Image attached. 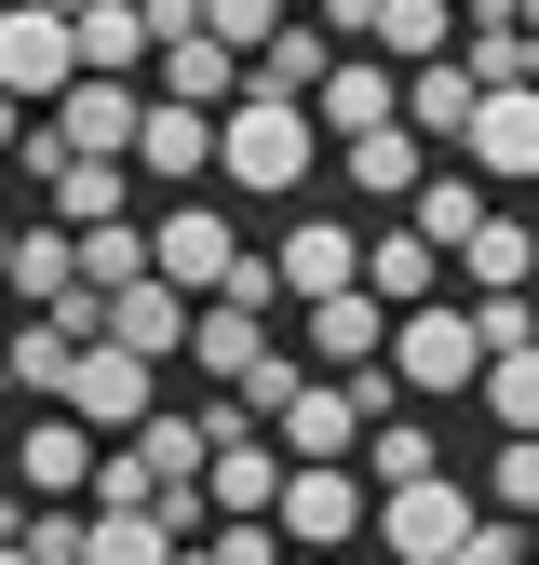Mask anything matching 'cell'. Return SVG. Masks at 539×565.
Segmentation results:
<instances>
[{
	"instance_id": "cell-1",
	"label": "cell",
	"mask_w": 539,
	"mask_h": 565,
	"mask_svg": "<svg viewBox=\"0 0 539 565\" xmlns=\"http://www.w3.org/2000/svg\"><path fill=\"white\" fill-rule=\"evenodd\" d=\"M310 162H324V121L297 108V95H230L216 108V189H256V202H284V189H310Z\"/></svg>"
},
{
	"instance_id": "cell-2",
	"label": "cell",
	"mask_w": 539,
	"mask_h": 565,
	"mask_svg": "<svg viewBox=\"0 0 539 565\" xmlns=\"http://www.w3.org/2000/svg\"><path fill=\"white\" fill-rule=\"evenodd\" d=\"M472 377H486V337H472L458 297L391 310V391H404V404H472Z\"/></svg>"
},
{
	"instance_id": "cell-3",
	"label": "cell",
	"mask_w": 539,
	"mask_h": 565,
	"mask_svg": "<svg viewBox=\"0 0 539 565\" xmlns=\"http://www.w3.org/2000/svg\"><path fill=\"white\" fill-rule=\"evenodd\" d=\"M270 525H284V552H351L378 525V484L351 458H284V499H270Z\"/></svg>"
},
{
	"instance_id": "cell-4",
	"label": "cell",
	"mask_w": 539,
	"mask_h": 565,
	"mask_svg": "<svg viewBox=\"0 0 539 565\" xmlns=\"http://www.w3.org/2000/svg\"><path fill=\"white\" fill-rule=\"evenodd\" d=\"M67 417H82V431L95 445H121V431H149V417H162V364H135V350H82V364H67V391H54Z\"/></svg>"
},
{
	"instance_id": "cell-5",
	"label": "cell",
	"mask_w": 539,
	"mask_h": 565,
	"mask_svg": "<svg viewBox=\"0 0 539 565\" xmlns=\"http://www.w3.org/2000/svg\"><path fill=\"white\" fill-rule=\"evenodd\" d=\"M472 525H486V499H472L458 471H432V484H391V499H378V552H391V565H445Z\"/></svg>"
},
{
	"instance_id": "cell-6",
	"label": "cell",
	"mask_w": 539,
	"mask_h": 565,
	"mask_svg": "<svg viewBox=\"0 0 539 565\" xmlns=\"http://www.w3.org/2000/svg\"><path fill=\"white\" fill-rule=\"evenodd\" d=\"M67 82H82V41H67V14H41V0H0V95H14V108H54Z\"/></svg>"
},
{
	"instance_id": "cell-7",
	"label": "cell",
	"mask_w": 539,
	"mask_h": 565,
	"mask_svg": "<svg viewBox=\"0 0 539 565\" xmlns=\"http://www.w3.org/2000/svg\"><path fill=\"white\" fill-rule=\"evenodd\" d=\"M149 269L176 282V297H230V269H243V230L216 216V202H176V216H149Z\"/></svg>"
},
{
	"instance_id": "cell-8",
	"label": "cell",
	"mask_w": 539,
	"mask_h": 565,
	"mask_svg": "<svg viewBox=\"0 0 539 565\" xmlns=\"http://www.w3.org/2000/svg\"><path fill=\"white\" fill-rule=\"evenodd\" d=\"M351 282H364V230H337V216H297L284 243H270V297H351Z\"/></svg>"
},
{
	"instance_id": "cell-9",
	"label": "cell",
	"mask_w": 539,
	"mask_h": 565,
	"mask_svg": "<svg viewBox=\"0 0 539 565\" xmlns=\"http://www.w3.org/2000/svg\"><path fill=\"white\" fill-rule=\"evenodd\" d=\"M95 458H108V445H95L67 404H41L28 431H14V484H28V499H95Z\"/></svg>"
},
{
	"instance_id": "cell-10",
	"label": "cell",
	"mask_w": 539,
	"mask_h": 565,
	"mask_svg": "<svg viewBox=\"0 0 539 565\" xmlns=\"http://www.w3.org/2000/svg\"><path fill=\"white\" fill-rule=\"evenodd\" d=\"M135 121H149V95L82 67V82L54 95V149H82V162H135Z\"/></svg>"
},
{
	"instance_id": "cell-11",
	"label": "cell",
	"mask_w": 539,
	"mask_h": 565,
	"mask_svg": "<svg viewBox=\"0 0 539 565\" xmlns=\"http://www.w3.org/2000/svg\"><path fill=\"white\" fill-rule=\"evenodd\" d=\"M310 121H324V149H337V135L404 121V67H391V54H337V67H324V95H310Z\"/></svg>"
},
{
	"instance_id": "cell-12",
	"label": "cell",
	"mask_w": 539,
	"mask_h": 565,
	"mask_svg": "<svg viewBox=\"0 0 539 565\" xmlns=\"http://www.w3.org/2000/svg\"><path fill=\"white\" fill-rule=\"evenodd\" d=\"M189 310H202V297H176L162 269L121 282V297H108V350H135V364H189Z\"/></svg>"
},
{
	"instance_id": "cell-13",
	"label": "cell",
	"mask_w": 539,
	"mask_h": 565,
	"mask_svg": "<svg viewBox=\"0 0 539 565\" xmlns=\"http://www.w3.org/2000/svg\"><path fill=\"white\" fill-rule=\"evenodd\" d=\"M364 364H391V310L364 297H310V377H364Z\"/></svg>"
},
{
	"instance_id": "cell-14",
	"label": "cell",
	"mask_w": 539,
	"mask_h": 565,
	"mask_svg": "<svg viewBox=\"0 0 539 565\" xmlns=\"http://www.w3.org/2000/svg\"><path fill=\"white\" fill-rule=\"evenodd\" d=\"M189 364L216 377V391H243V377L270 364V310H256V297H202V310H189Z\"/></svg>"
},
{
	"instance_id": "cell-15",
	"label": "cell",
	"mask_w": 539,
	"mask_h": 565,
	"mask_svg": "<svg viewBox=\"0 0 539 565\" xmlns=\"http://www.w3.org/2000/svg\"><path fill=\"white\" fill-rule=\"evenodd\" d=\"M337 54H351V41H337L324 14H284V28H270V41H256V67H243V82H256V95H297V108H310Z\"/></svg>"
},
{
	"instance_id": "cell-16",
	"label": "cell",
	"mask_w": 539,
	"mask_h": 565,
	"mask_svg": "<svg viewBox=\"0 0 539 565\" xmlns=\"http://www.w3.org/2000/svg\"><path fill=\"white\" fill-rule=\"evenodd\" d=\"M445 269H458V297H526V282H539V230L486 202V230H472V243H458Z\"/></svg>"
},
{
	"instance_id": "cell-17",
	"label": "cell",
	"mask_w": 539,
	"mask_h": 565,
	"mask_svg": "<svg viewBox=\"0 0 539 565\" xmlns=\"http://www.w3.org/2000/svg\"><path fill=\"white\" fill-rule=\"evenodd\" d=\"M472 108H486V82H472L458 54L404 67V135H419V149H458V135H472Z\"/></svg>"
},
{
	"instance_id": "cell-18",
	"label": "cell",
	"mask_w": 539,
	"mask_h": 565,
	"mask_svg": "<svg viewBox=\"0 0 539 565\" xmlns=\"http://www.w3.org/2000/svg\"><path fill=\"white\" fill-rule=\"evenodd\" d=\"M458 162H472V175H539V95H526V82L486 95V108H472V135H458Z\"/></svg>"
},
{
	"instance_id": "cell-19",
	"label": "cell",
	"mask_w": 539,
	"mask_h": 565,
	"mask_svg": "<svg viewBox=\"0 0 539 565\" xmlns=\"http://www.w3.org/2000/svg\"><path fill=\"white\" fill-rule=\"evenodd\" d=\"M135 175H216V108L149 95V121H135Z\"/></svg>"
},
{
	"instance_id": "cell-20",
	"label": "cell",
	"mask_w": 539,
	"mask_h": 565,
	"mask_svg": "<svg viewBox=\"0 0 539 565\" xmlns=\"http://www.w3.org/2000/svg\"><path fill=\"white\" fill-rule=\"evenodd\" d=\"M337 175H351L364 202H419V175H432V149L404 121H378V135H337Z\"/></svg>"
},
{
	"instance_id": "cell-21",
	"label": "cell",
	"mask_w": 539,
	"mask_h": 565,
	"mask_svg": "<svg viewBox=\"0 0 539 565\" xmlns=\"http://www.w3.org/2000/svg\"><path fill=\"white\" fill-rule=\"evenodd\" d=\"M0 297L14 310H54V297H82V230H14V269H0Z\"/></svg>"
},
{
	"instance_id": "cell-22",
	"label": "cell",
	"mask_w": 539,
	"mask_h": 565,
	"mask_svg": "<svg viewBox=\"0 0 539 565\" xmlns=\"http://www.w3.org/2000/svg\"><path fill=\"white\" fill-rule=\"evenodd\" d=\"M67 41H82V67L95 82H135L162 41H149V0H95V14H67Z\"/></svg>"
},
{
	"instance_id": "cell-23",
	"label": "cell",
	"mask_w": 539,
	"mask_h": 565,
	"mask_svg": "<svg viewBox=\"0 0 539 565\" xmlns=\"http://www.w3.org/2000/svg\"><path fill=\"white\" fill-rule=\"evenodd\" d=\"M202 499H216V512H270V499H284V445H270V431H230L216 458H202Z\"/></svg>"
},
{
	"instance_id": "cell-24",
	"label": "cell",
	"mask_w": 539,
	"mask_h": 565,
	"mask_svg": "<svg viewBox=\"0 0 539 565\" xmlns=\"http://www.w3.org/2000/svg\"><path fill=\"white\" fill-rule=\"evenodd\" d=\"M364 297H378V310H419V297H445V256H432L419 230L391 216V230L364 243Z\"/></svg>"
},
{
	"instance_id": "cell-25",
	"label": "cell",
	"mask_w": 539,
	"mask_h": 565,
	"mask_svg": "<svg viewBox=\"0 0 539 565\" xmlns=\"http://www.w3.org/2000/svg\"><path fill=\"white\" fill-rule=\"evenodd\" d=\"M351 54H391V67H432V54H458V0H378V28H364Z\"/></svg>"
},
{
	"instance_id": "cell-26",
	"label": "cell",
	"mask_w": 539,
	"mask_h": 565,
	"mask_svg": "<svg viewBox=\"0 0 539 565\" xmlns=\"http://www.w3.org/2000/svg\"><path fill=\"white\" fill-rule=\"evenodd\" d=\"M404 230H419L432 256H458L472 230H486V175H472V162H458V175H419V202H404Z\"/></svg>"
},
{
	"instance_id": "cell-27",
	"label": "cell",
	"mask_w": 539,
	"mask_h": 565,
	"mask_svg": "<svg viewBox=\"0 0 539 565\" xmlns=\"http://www.w3.org/2000/svg\"><path fill=\"white\" fill-rule=\"evenodd\" d=\"M162 95H176V108H230V95H243V54H230L216 28H189V41H162Z\"/></svg>"
},
{
	"instance_id": "cell-28",
	"label": "cell",
	"mask_w": 539,
	"mask_h": 565,
	"mask_svg": "<svg viewBox=\"0 0 539 565\" xmlns=\"http://www.w3.org/2000/svg\"><path fill=\"white\" fill-rule=\"evenodd\" d=\"M445 471V445H432V417H364V484H378V499H391V484H432Z\"/></svg>"
},
{
	"instance_id": "cell-29",
	"label": "cell",
	"mask_w": 539,
	"mask_h": 565,
	"mask_svg": "<svg viewBox=\"0 0 539 565\" xmlns=\"http://www.w3.org/2000/svg\"><path fill=\"white\" fill-rule=\"evenodd\" d=\"M67 364H82V337H54L41 310H14V337H0V377H14V391H41V404H54V391H67Z\"/></svg>"
},
{
	"instance_id": "cell-30",
	"label": "cell",
	"mask_w": 539,
	"mask_h": 565,
	"mask_svg": "<svg viewBox=\"0 0 539 565\" xmlns=\"http://www.w3.org/2000/svg\"><path fill=\"white\" fill-rule=\"evenodd\" d=\"M486 512H512V525H539V431H499V458H486V484H472Z\"/></svg>"
},
{
	"instance_id": "cell-31",
	"label": "cell",
	"mask_w": 539,
	"mask_h": 565,
	"mask_svg": "<svg viewBox=\"0 0 539 565\" xmlns=\"http://www.w3.org/2000/svg\"><path fill=\"white\" fill-rule=\"evenodd\" d=\"M472 404H486L499 431H539V350H499V364L472 377Z\"/></svg>"
},
{
	"instance_id": "cell-32",
	"label": "cell",
	"mask_w": 539,
	"mask_h": 565,
	"mask_svg": "<svg viewBox=\"0 0 539 565\" xmlns=\"http://www.w3.org/2000/svg\"><path fill=\"white\" fill-rule=\"evenodd\" d=\"M82 282H95V297H121V282H149V230H135V216L82 230Z\"/></svg>"
},
{
	"instance_id": "cell-33",
	"label": "cell",
	"mask_w": 539,
	"mask_h": 565,
	"mask_svg": "<svg viewBox=\"0 0 539 565\" xmlns=\"http://www.w3.org/2000/svg\"><path fill=\"white\" fill-rule=\"evenodd\" d=\"M82 565H176V539H162V512H95Z\"/></svg>"
},
{
	"instance_id": "cell-34",
	"label": "cell",
	"mask_w": 539,
	"mask_h": 565,
	"mask_svg": "<svg viewBox=\"0 0 539 565\" xmlns=\"http://www.w3.org/2000/svg\"><path fill=\"white\" fill-rule=\"evenodd\" d=\"M472 310V337H486V364L499 350H539V297H458Z\"/></svg>"
},
{
	"instance_id": "cell-35",
	"label": "cell",
	"mask_w": 539,
	"mask_h": 565,
	"mask_svg": "<svg viewBox=\"0 0 539 565\" xmlns=\"http://www.w3.org/2000/svg\"><path fill=\"white\" fill-rule=\"evenodd\" d=\"M202 28H216V41H230V54L256 67V41H270V28H284V0H202Z\"/></svg>"
},
{
	"instance_id": "cell-36",
	"label": "cell",
	"mask_w": 539,
	"mask_h": 565,
	"mask_svg": "<svg viewBox=\"0 0 539 565\" xmlns=\"http://www.w3.org/2000/svg\"><path fill=\"white\" fill-rule=\"evenodd\" d=\"M216 565H284V525L270 512H216Z\"/></svg>"
},
{
	"instance_id": "cell-37",
	"label": "cell",
	"mask_w": 539,
	"mask_h": 565,
	"mask_svg": "<svg viewBox=\"0 0 539 565\" xmlns=\"http://www.w3.org/2000/svg\"><path fill=\"white\" fill-rule=\"evenodd\" d=\"M526 552H539V539H526V525H512V512H486V525H472V539H458V552H445V565H526Z\"/></svg>"
},
{
	"instance_id": "cell-38",
	"label": "cell",
	"mask_w": 539,
	"mask_h": 565,
	"mask_svg": "<svg viewBox=\"0 0 539 565\" xmlns=\"http://www.w3.org/2000/svg\"><path fill=\"white\" fill-rule=\"evenodd\" d=\"M324 28H337V41H364V28H378V0H324Z\"/></svg>"
},
{
	"instance_id": "cell-39",
	"label": "cell",
	"mask_w": 539,
	"mask_h": 565,
	"mask_svg": "<svg viewBox=\"0 0 539 565\" xmlns=\"http://www.w3.org/2000/svg\"><path fill=\"white\" fill-rule=\"evenodd\" d=\"M14 149H28V108H14V95H0V175H14Z\"/></svg>"
},
{
	"instance_id": "cell-40",
	"label": "cell",
	"mask_w": 539,
	"mask_h": 565,
	"mask_svg": "<svg viewBox=\"0 0 539 565\" xmlns=\"http://www.w3.org/2000/svg\"><path fill=\"white\" fill-rule=\"evenodd\" d=\"M28 525V499H14V445H0V539H14Z\"/></svg>"
},
{
	"instance_id": "cell-41",
	"label": "cell",
	"mask_w": 539,
	"mask_h": 565,
	"mask_svg": "<svg viewBox=\"0 0 539 565\" xmlns=\"http://www.w3.org/2000/svg\"><path fill=\"white\" fill-rule=\"evenodd\" d=\"M0 565H41V552H28V539H0Z\"/></svg>"
},
{
	"instance_id": "cell-42",
	"label": "cell",
	"mask_w": 539,
	"mask_h": 565,
	"mask_svg": "<svg viewBox=\"0 0 539 565\" xmlns=\"http://www.w3.org/2000/svg\"><path fill=\"white\" fill-rule=\"evenodd\" d=\"M512 28H526V41H539V0H512Z\"/></svg>"
},
{
	"instance_id": "cell-43",
	"label": "cell",
	"mask_w": 539,
	"mask_h": 565,
	"mask_svg": "<svg viewBox=\"0 0 539 565\" xmlns=\"http://www.w3.org/2000/svg\"><path fill=\"white\" fill-rule=\"evenodd\" d=\"M41 14H95V0H41Z\"/></svg>"
},
{
	"instance_id": "cell-44",
	"label": "cell",
	"mask_w": 539,
	"mask_h": 565,
	"mask_svg": "<svg viewBox=\"0 0 539 565\" xmlns=\"http://www.w3.org/2000/svg\"><path fill=\"white\" fill-rule=\"evenodd\" d=\"M458 14H512V0H458Z\"/></svg>"
},
{
	"instance_id": "cell-45",
	"label": "cell",
	"mask_w": 539,
	"mask_h": 565,
	"mask_svg": "<svg viewBox=\"0 0 539 565\" xmlns=\"http://www.w3.org/2000/svg\"><path fill=\"white\" fill-rule=\"evenodd\" d=\"M526 95H539V41H526Z\"/></svg>"
},
{
	"instance_id": "cell-46",
	"label": "cell",
	"mask_w": 539,
	"mask_h": 565,
	"mask_svg": "<svg viewBox=\"0 0 539 565\" xmlns=\"http://www.w3.org/2000/svg\"><path fill=\"white\" fill-rule=\"evenodd\" d=\"M284 565H337V552H284Z\"/></svg>"
},
{
	"instance_id": "cell-47",
	"label": "cell",
	"mask_w": 539,
	"mask_h": 565,
	"mask_svg": "<svg viewBox=\"0 0 539 565\" xmlns=\"http://www.w3.org/2000/svg\"><path fill=\"white\" fill-rule=\"evenodd\" d=\"M0 337H14V297H0Z\"/></svg>"
},
{
	"instance_id": "cell-48",
	"label": "cell",
	"mask_w": 539,
	"mask_h": 565,
	"mask_svg": "<svg viewBox=\"0 0 539 565\" xmlns=\"http://www.w3.org/2000/svg\"><path fill=\"white\" fill-rule=\"evenodd\" d=\"M0 269H14V230H0Z\"/></svg>"
},
{
	"instance_id": "cell-49",
	"label": "cell",
	"mask_w": 539,
	"mask_h": 565,
	"mask_svg": "<svg viewBox=\"0 0 539 565\" xmlns=\"http://www.w3.org/2000/svg\"><path fill=\"white\" fill-rule=\"evenodd\" d=\"M284 14H324V0H284Z\"/></svg>"
},
{
	"instance_id": "cell-50",
	"label": "cell",
	"mask_w": 539,
	"mask_h": 565,
	"mask_svg": "<svg viewBox=\"0 0 539 565\" xmlns=\"http://www.w3.org/2000/svg\"><path fill=\"white\" fill-rule=\"evenodd\" d=\"M176 565H216V552H176Z\"/></svg>"
},
{
	"instance_id": "cell-51",
	"label": "cell",
	"mask_w": 539,
	"mask_h": 565,
	"mask_svg": "<svg viewBox=\"0 0 539 565\" xmlns=\"http://www.w3.org/2000/svg\"><path fill=\"white\" fill-rule=\"evenodd\" d=\"M0 404H14V377H0Z\"/></svg>"
},
{
	"instance_id": "cell-52",
	"label": "cell",
	"mask_w": 539,
	"mask_h": 565,
	"mask_svg": "<svg viewBox=\"0 0 539 565\" xmlns=\"http://www.w3.org/2000/svg\"><path fill=\"white\" fill-rule=\"evenodd\" d=\"M526 565H539V552H526Z\"/></svg>"
}]
</instances>
